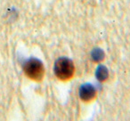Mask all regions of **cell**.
I'll use <instances>...</instances> for the list:
<instances>
[{"instance_id":"cell-3","label":"cell","mask_w":130,"mask_h":121,"mask_svg":"<svg viewBox=\"0 0 130 121\" xmlns=\"http://www.w3.org/2000/svg\"><path fill=\"white\" fill-rule=\"evenodd\" d=\"M79 97L85 102H91L96 97V90L91 84H84L79 88Z\"/></svg>"},{"instance_id":"cell-5","label":"cell","mask_w":130,"mask_h":121,"mask_svg":"<svg viewBox=\"0 0 130 121\" xmlns=\"http://www.w3.org/2000/svg\"><path fill=\"white\" fill-rule=\"evenodd\" d=\"M104 58V53L102 49L95 48L92 52V59L94 62H101Z\"/></svg>"},{"instance_id":"cell-1","label":"cell","mask_w":130,"mask_h":121,"mask_svg":"<svg viewBox=\"0 0 130 121\" xmlns=\"http://www.w3.org/2000/svg\"><path fill=\"white\" fill-rule=\"evenodd\" d=\"M54 74L58 79L61 81H68L73 77L75 67L72 61L68 58H59L54 63Z\"/></svg>"},{"instance_id":"cell-4","label":"cell","mask_w":130,"mask_h":121,"mask_svg":"<svg viewBox=\"0 0 130 121\" xmlns=\"http://www.w3.org/2000/svg\"><path fill=\"white\" fill-rule=\"evenodd\" d=\"M95 76L97 79L101 82H104L105 80H107L109 77V71L107 68L104 66H99L95 71Z\"/></svg>"},{"instance_id":"cell-2","label":"cell","mask_w":130,"mask_h":121,"mask_svg":"<svg viewBox=\"0 0 130 121\" xmlns=\"http://www.w3.org/2000/svg\"><path fill=\"white\" fill-rule=\"evenodd\" d=\"M23 71L28 78L37 82L41 81L45 75V68L43 63L37 59H30L27 61L23 65Z\"/></svg>"}]
</instances>
